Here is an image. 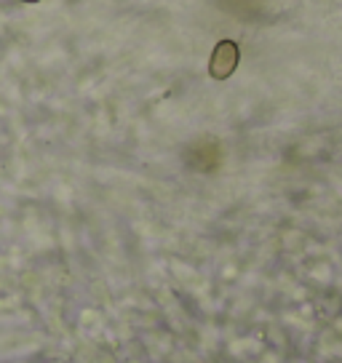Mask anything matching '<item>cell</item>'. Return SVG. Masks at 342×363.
I'll return each instance as SVG.
<instances>
[{"mask_svg": "<svg viewBox=\"0 0 342 363\" xmlns=\"http://www.w3.org/2000/svg\"><path fill=\"white\" fill-rule=\"evenodd\" d=\"M241 62V48L236 40H219L209 57V75L214 80H228Z\"/></svg>", "mask_w": 342, "mask_h": 363, "instance_id": "1", "label": "cell"}, {"mask_svg": "<svg viewBox=\"0 0 342 363\" xmlns=\"http://www.w3.org/2000/svg\"><path fill=\"white\" fill-rule=\"evenodd\" d=\"M16 3H30L33 6V3H40V0H16Z\"/></svg>", "mask_w": 342, "mask_h": 363, "instance_id": "2", "label": "cell"}]
</instances>
